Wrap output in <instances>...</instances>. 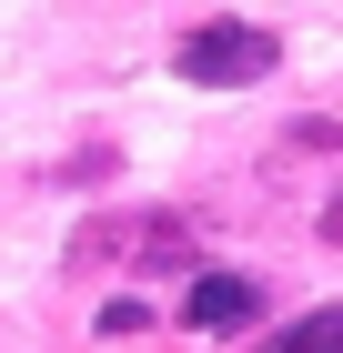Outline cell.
I'll use <instances>...</instances> for the list:
<instances>
[{
    "label": "cell",
    "mask_w": 343,
    "mask_h": 353,
    "mask_svg": "<svg viewBox=\"0 0 343 353\" xmlns=\"http://www.w3.org/2000/svg\"><path fill=\"white\" fill-rule=\"evenodd\" d=\"M273 61H283V41L263 21H202V30H182L172 71L202 91H242V81H273Z\"/></svg>",
    "instance_id": "1"
},
{
    "label": "cell",
    "mask_w": 343,
    "mask_h": 353,
    "mask_svg": "<svg viewBox=\"0 0 343 353\" xmlns=\"http://www.w3.org/2000/svg\"><path fill=\"white\" fill-rule=\"evenodd\" d=\"M91 243H111V252H141V263H182V222H172V212H141V222H101Z\"/></svg>",
    "instance_id": "3"
},
{
    "label": "cell",
    "mask_w": 343,
    "mask_h": 353,
    "mask_svg": "<svg viewBox=\"0 0 343 353\" xmlns=\"http://www.w3.org/2000/svg\"><path fill=\"white\" fill-rule=\"evenodd\" d=\"M242 323H263V283L202 272V283H192V333H242Z\"/></svg>",
    "instance_id": "2"
},
{
    "label": "cell",
    "mask_w": 343,
    "mask_h": 353,
    "mask_svg": "<svg viewBox=\"0 0 343 353\" xmlns=\"http://www.w3.org/2000/svg\"><path fill=\"white\" fill-rule=\"evenodd\" d=\"M273 353H343V303H323V313L283 323V343H273Z\"/></svg>",
    "instance_id": "4"
}]
</instances>
